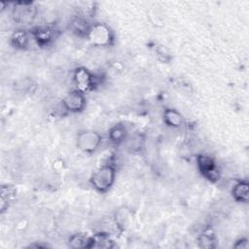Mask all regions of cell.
<instances>
[{
	"label": "cell",
	"mask_w": 249,
	"mask_h": 249,
	"mask_svg": "<svg viewBox=\"0 0 249 249\" xmlns=\"http://www.w3.org/2000/svg\"><path fill=\"white\" fill-rule=\"evenodd\" d=\"M116 179V168L113 164H103L90 176L89 182L98 193H106L113 186Z\"/></svg>",
	"instance_id": "cell-1"
},
{
	"label": "cell",
	"mask_w": 249,
	"mask_h": 249,
	"mask_svg": "<svg viewBox=\"0 0 249 249\" xmlns=\"http://www.w3.org/2000/svg\"><path fill=\"white\" fill-rule=\"evenodd\" d=\"M89 41L97 47H108L113 42V32L111 28L105 23H94L90 25L87 35Z\"/></svg>",
	"instance_id": "cell-2"
},
{
	"label": "cell",
	"mask_w": 249,
	"mask_h": 249,
	"mask_svg": "<svg viewBox=\"0 0 249 249\" xmlns=\"http://www.w3.org/2000/svg\"><path fill=\"white\" fill-rule=\"evenodd\" d=\"M75 89L86 93L91 90L97 84V78L84 66L77 67L72 74Z\"/></svg>",
	"instance_id": "cell-3"
},
{
	"label": "cell",
	"mask_w": 249,
	"mask_h": 249,
	"mask_svg": "<svg viewBox=\"0 0 249 249\" xmlns=\"http://www.w3.org/2000/svg\"><path fill=\"white\" fill-rule=\"evenodd\" d=\"M101 135L93 130H83L76 138L77 148L84 153H93L101 144Z\"/></svg>",
	"instance_id": "cell-4"
},
{
	"label": "cell",
	"mask_w": 249,
	"mask_h": 249,
	"mask_svg": "<svg viewBox=\"0 0 249 249\" xmlns=\"http://www.w3.org/2000/svg\"><path fill=\"white\" fill-rule=\"evenodd\" d=\"M196 165L201 175L211 182H217L220 179L221 171L212 157L205 154H199L196 157Z\"/></svg>",
	"instance_id": "cell-5"
},
{
	"label": "cell",
	"mask_w": 249,
	"mask_h": 249,
	"mask_svg": "<svg viewBox=\"0 0 249 249\" xmlns=\"http://www.w3.org/2000/svg\"><path fill=\"white\" fill-rule=\"evenodd\" d=\"M87 104L85 93L73 89L69 91L61 100L62 108L70 113H79L82 112Z\"/></svg>",
	"instance_id": "cell-6"
},
{
	"label": "cell",
	"mask_w": 249,
	"mask_h": 249,
	"mask_svg": "<svg viewBox=\"0 0 249 249\" xmlns=\"http://www.w3.org/2000/svg\"><path fill=\"white\" fill-rule=\"evenodd\" d=\"M31 37L39 47H47L56 38V30L50 24L38 25L31 30Z\"/></svg>",
	"instance_id": "cell-7"
},
{
	"label": "cell",
	"mask_w": 249,
	"mask_h": 249,
	"mask_svg": "<svg viewBox=\"0 0 249 249\" xmlns=\"http://www.w3.org/2000/svg\"><path fill=\"white\" fill-rule=\"evenodd\" d=\"M37 14L36 9L30 2H18L13 10V18L15 22L27 24L33 21Z\"/></svg>",
	"instance_id": "cell-8"
},
{
	"label": "cell",
	"mask_w": 249,
	"mask_h": 249,
	"mask_svg": "<svg viewBox=\"0 0 249 249\" xmlns=\"http://www.w3.org/2000/svg\"><path fill=\"white\" fill-rule=\"evenodd\" d=\"M131 220H132V211L127 206H124V205L121 206L114 212V215H113L114 224L116 228L121 231H124L128 228Z\"/></svg>",
	"instance_id": "cell-9"
},
{
	"label": "cell",
	"mask_w": 249,
	"mask_h": 249,
	"mask_svg": "<svg viewBox=\"0 0 249 249\" xmlns=\"http://www.w3.org/2000/svg\"><path fill=\"white\" fill-rule=\"evenodd\" d=\"M68 246L73 249L92 248L94 247V238L83 232L74 233L68 239Z\"/></svg>",
	"instance_id": "cell-10"
},
{
	"label": "cell",
	"mask_w": 249,
	"mask_h": 249,
	"mask_svg": "<svg viewBox=\"0 0 249 249\" xmlns=\"http://www.w3.org/2000/svg\"><path fill=\"white\" fill-rule=\"evenodd\" d=\"M90 25L88 21V18L82 17V16H77L75 17L71 22H70V29L72 33H74L76 36L79 37H87L89 30L90 28Z\"/></svg>",
	"instance_id": "cell-11"
},
{
	"label": "cell",
	"mask_w": 249,
	"mask_h": 249,
	"mask_svg": "<svg viewBox=\"0 0 249 249\" xmlns=\"http://www.w3.org/2000/svg\"><path fill=\"white\" fill-rule=\"evenodd\" d=\"M231 195L235 201L246 203L249 198L248 182L245 180H240L236 182L231 189Z\"/></svg>",
	"instance_id": "cell-12"
},
{
	"label": "cell",
	"mask_w": 249,
	"mask_h": 249,
	"mask_svg": "<svg viewBox=\"0 0 249 249\" xmlns=\"http://www.w3.org/2000/svg\"><path fill=\"white\" fill-rule=\"evenodd\" d=\"M162 119H163V122L165 123V124H167L171 128L180 127L184 122V118H183L182 114L179 111H177L175 109H171V108H166L163 111Z\"/></svg>",
	"instance_id": "cell-13"
},
{
	"label": "cell",
	"mask_w": 249,
	"mask_h": 249,
	"mask_svg": "<svg viewBox=\"0 0 249 249\" xmlns=\"http://www.w3.org/2000/svg\"><path fill=\"white\" fill-rule=\"evenodd\" d=\"M127 138V129L124 124H117L110 127L108 132V139L111 143L119 145L124 142Z\"/></svg>",
	"instance_id": "cell-14"
},
{
	"label": "cell",
	"mask_w": 249,
	"mask_h": 249,
	"mask_svg": "<svg viewBox=\"0 0 249 249\" xmlns=\"http://www.w3.org/2000/svg\"><path fill=\"white\" fill-rule=\"evenodd\" d=\"M29 35L28 33L23 29H18L11 35L10 42L13 47L18 50H24L29 45Z\"/></svg>",
	"instance_id": "cell-15"
},
{
	"label": "cell",
	"mask_w": 249,
	"mask_h": 249,
	"mask_svg": "<svg viewBox=\"0 0 249 249\" xmlns=\"http://www.w3.org/2000/svg\"><path fill=\"white\" fill-rule=\"evenodd\" d=\"M197 245L203 249H212L217 246V239L211 229H205L197 237Z\"/></svg>",
	"instance_id": "cell-16"
},
{
	"label": "cell",
	"mask_w": 249,
	"mask_h": 249,
	"mask_svg": "<svg viewBox=\"0 0 249 249\" xmlns=\"http://www.w3.org/2000/svg\"><path fill=\"white\" fill-rule=\"evenodd\" d=\"M1 198H0V209L1 212H4L11 202V200L14 198L16 195V189L13 186L6 185L1 187Z\"/></svg>",
	"instance_id": "cell-17"
},
{
	"label": "cell",
	"mask_w": 249,
	"mask_h": 249,
	"mask_svg": "<svg viewBox=\"0 0 249 249\" xmlns=\"http://www.w3.org/2000/svg\"><path fill=\"white\" fill-rule=\"evenodd\" d=\"M94 238V247L99 248H111L113 247V240L106 231H100L93 235Z\"/></svg>",
	"instance_id": "cell-18"
},
{
	"label": "cell",
	"mask_w": 249,
	"mask_h": 249,
	"mask_svg": "<svg viewBox=\"0 0 249 249\" xmlns=\"http://www.w3.org/2000/svg\"><path fill=\"white\" fill-rule=\"evenodd\" d=\"M127 146L132 152H139L143 147L145 140L141 134H133L129 138H126Z\"/></svg>",
	"instance_id": "cell-19"
},
{
	"label": "cell",
	"mask_w": 249,
	"mask_h": 249,
	"mask_svg": "<svg viewBox=\"0 0 249 249\" xmlns=\"http://www.w3.org/2000/svg\"><path fill=\"white\" fill-rule=\"evenodd\" d=\"M156 53H157L159 59L161 60L162 62H168L171 58L168 49L162 45H158L156 47Z\"/></svg>",
	"instance_id": "cell-20"
},
{
	"label": "cell",
	"mask_w": 249,
	"mask_h": 249,
	"mask_svg": "<svg viewBox=\"0 0 249 249\" xmlns=\"http://www.w3.org/2000/svg\"><path fill=\"white\" fill-rule=\"evenodd\" d=\"M233 247L234 248H237V249H245V248H248V240L247 238H239L238 240L235 241V243L233 244Z\"/></svg>",
	"instance_id": "cell-21"
}]
</instances>
